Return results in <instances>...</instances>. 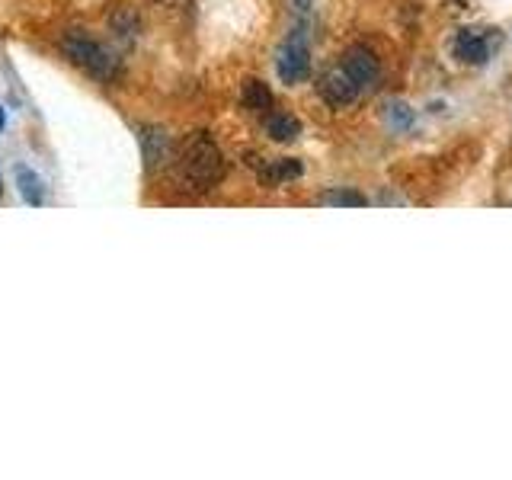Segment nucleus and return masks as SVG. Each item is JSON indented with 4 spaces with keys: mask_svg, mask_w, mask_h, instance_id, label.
Here are the masks:
<instances>
[{
    "mask_svg": "<svg viewBox=\"0 0 512 480\" xmlns=\"http://www.w3.org/2000/svg\"><path fill=\"white\" fill-rule=\"evenodd\" d=\"M298 4H301V7H308V0H298Z\"/></svg>",
    "mask_w": 512,
    "mask_h": 480,
    "instance_id": "16",
    "label": "nucleus"
},
{
    "mask_svg": "<svg viewBox=\"0 0 512 480\" xmlns=\"http://www.w3.org/2000/svg\"><path fill=\"white\" fill-rule=\"evenodd\" d=\"M455 58L468 61V64H484L490 58L487 29H461L455 36Z\"/></svg>",
    "mask_w": 512,
    "mask_h": 480,
    "instance_id": "6",
    "label": "nucleus"
},
{
    "mask_svg": "<svg viewBox=\"0 0 512 480\" xmlns=\"http://www.w3.org/2000/svg\"><path fill=\"white\" fill-rule=\"evenodd\" d=\"M276 71L282 77V84L295 87L304 84L311 77V48H308V36L301 29H295L279 48V58H276Z\"/></svg>",
    "mask_w": 512,
    "mask_h": 480,
    "instance_id": "3",
    "label": "nucleus"
},
{
    "mask_svg": "<svg viewBox=\"0 0 512 480\" xmlns=\"http://www.w3.org/2000/svg\"><path fill=\"white\" fill-rule=\"evenodd\" d=\"M240 96H244V106L250 112H269V106H272V90L256 77L244 80V90H240Z\"/></svg>",
    "mask_w": 512,
    "mask_h": 480,
    "instance_id": "10",
    "label": "nucleus"
},
{
    "mask_svg": "<svg viewBox=\"0 0 512 480\" xmlns=\"http://www.w3.org/2000/svg\"><path fill=\"white\" fill-rule=\"evenodd\" d=\"M0 192H4V176H0Z\"/></svg>",
    "mask_w": 512,
    "mask_h": 480,
    "instance_id": "15",
    "label": "nucleus"
},
{
    "mask_svg": "<svg viewBox=\"0 0 512 480\" xmlns=\"http://www.w3.org/2000/svg\"><path fill=\"white\" fill-rule=\"evenodd\" d=\"M16 186H20V196L29 205H42L45 202V183L39 180V173L32 167H16Z\"/></svg>",
    "mask_w": 512,
    "mask_h": 480,
    "instance_id": "8",
    "label": "nucleus"
},
{
    "mask_svg": "<svg viewBox=\"0 0 512 480\" xmlns=\"http://www.w3.org/2000/svg\"><path fill=\"white\" fill-rule=\"evenodd\" d=\"M141 144H144V160H148V167L164 164V157H167V135L164 132L148 128V132L141 135Z\"/></svg>",
    "mask_w": 512,
    "mask_h": 480,
    "instance_id": "11",
    "label": "nucleus"
},
{
    "mask_svg": "<svg viewBox=\"0 0 512 480\" xmlns=\"http://www.w3.org/2000/svg\"><path fill=\"white\" fill-rule=\"evenodd\" d=\"M368 199L356 189H330L320 196V205H333V208H362Z\"/></svg>",
    "mask_w": 512,
    "mask_h": 480,
    "instance_id": "12",
    "label": "nucleus"
},
{
    "mask_svg": "<svg viewBox=\"0 0 512 480\" xmlns=\"http://www.w3.org/2000/svg\"><path fill=\"white\" fill-rule=\"evenodd\" d=\"M301 176V164L295 157H276V160H266L260 167V183L269 189H279L285 183H292Z\"/></svg>",
    "mask_w": 512,
    "mask_h": 480,
    "instance_id": "7",
    "label": "nucleus"
},
{
    "mask_svg": "<svg viewBox=\"0 0 512 480\" xmlns=\"http://www.w3.org/2000/svg\"><path fill=\"white\" fill-rule=\"evenodd\" d=\"M343 68L352 74V80L362 87V90H372L378 84V77H381V68H378V58L368 52L365 45H352L346 58H343Z\"/></svg>",
    "mask_w": 512,
    "mask_h": 480,
    "instance_id": "5",
    "label": "nucleus"
},
{
    "mask_svg": "<svg viewBox=\"0 0 512 480\" xmlns=\"http://www.w3.org/2000/svg\"><path fill=\"white\" fill-rule=\"evenodd\" d=\"M61 52L74 64V68H80V71L96 77V80H103V84H116V80L122 77L119 58L112 52H106L100 42L80 36V32H71V36L61 42Z\"/></svg>",
    "mask_w": 512,
    "mask_h": 480,
    "instance_id": "2",
    "label": "nucleus"
},
{
    "mask_svg": "<svg viewBox=\"0 0 512 480\" xmlns=\"http://www.w3.org/2000/svg\"><path fill=\"white\" fill-rule=\"evenodd\" d=\"M266 132L272 141H295L301 135V122L295 116H288V112H272L266 119Z\"/></svg>",
    "mask_w": 512,
    "mask_h": 480,
    "instance_id": "9",
    "label": "nucleus"
},
{
    "mask_svg": "<svg viewBox=\"0 0 512 480\" xmlns=\"http://www.w3.org/2000/svg\"><path fill=\"white\" fill-rule=\"evenodd\" d=\"M317 93L324 96V103L333 106V109H343L349 103L359 100L362 87L352 80V74L343 68V64H333V68H327L324 74H320L317 80Z\"/></svg>",
    "mask_w": 512,
    "mask_h": 480,
    "instance_id": "4",
    "label": "nucleus"
},
{
    "mask_svg": "<svg viewBox=\"0 0 512 480\" xmlns=\"http://www.w3.org/2000/svg\"><path fill=\"white\" fill-rule=\"evenodd\" d=\"M388 125L397 128V132H407L413 125V109L407 103H391L388 106Z\"/></svg>",
    "mask_w": 512,
    "mask_h": 480,
    "instance_id": "13",
    "label": "nucleus"
},
{
    "mask_svg": "<svg viewBox=\"0 0 512 480\" xmlns=\"http://www.w3.org/2000/svg\"><path fill=\"white\" fill-rule=\"evenodd\" d=\"M176 176L192 192H212L224 180V154L208 132H192L180 157H176Z\"/></svg>",
    "mask_w": 512,
    "mask_h": 480,
    "instance_id": "1",
    "label": "nucleus"
},
{
    "mask_svg": "<svg viewBox=\"0 0 512 480\" xmlns=\"http://www.w3.org/2000/svg\"><path fill=\"white\" fill-rule=\"evenodd\" d=\"M4 125H7V112H4V106H0V132H4Z\"/></svg>",
    "mask_w": 512,
    "mask_h": 480,
    "instance_id": "14",
    "label": "nucleus"
}]
</instances>
